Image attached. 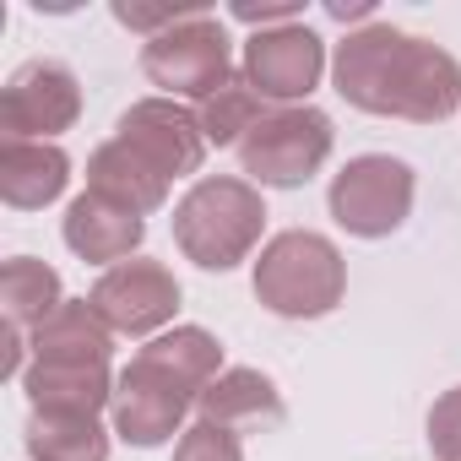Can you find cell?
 Wrapping results in <instances>:
<instances>
[{
    "mask_svg": "<svg viewBox=\"0 0 461 461\" xmlns=\"http://www.w3.org/2000/svg\"><path fill=\"white\" fill-rule=\"evenodd\" d=\"M267 114H272L267 98H261L245 77L222 82L206 104H195V120H201V131H206V147H240Z\"/></svg>",
    "mask_w": 461,
    "mask_h": 461,
    "instance_id": "44dd1931",
    "label": "cell"
},
{
    "mask_svg": "<svg viewBox=\"0 0 461 461\" xmlns=\"http://www.w3.org/2000/svg\"><path fill=\"white\" fill-rule=\"evenodd\" d=\"M82 120V82L66 60H28L0 93V131L6 141H55Z\"/></svg>",
    "mask_w": 461,
    "mask_h": 461,
    "instance_id": "52a82bcc",
    "label": "cell"
},
{
    "mask_svg": "<svg viewBox=\"0 0 461 461\" xmlns=\"http://www.w3.org/2000/svg\"><path fill=\"white\" fill-rule=\"evenodd\" d=\"M87 190L125 206V212H136V217H147V212H158L168 201V179L147 158H136L125 141H104L87 158Z\"/></svg>",
    "mask_w": 461,
    "mask_h": 461,
    "instance_id": "2e32d148",
    "label": "cell"
},
{
    "mask_svg": "<svg viewBox=\"0 0 461 461\" xmlns=\"http://www.w3.org/2000/svg\"><path fill=\"white\" fill-rule=\"evenodd\" d=\"M337 93L380 120L439 125L461 109V60L391 23L353 28L331 55Z\"/></svg>",
    "mask_w": 461,
    "mask_h": 461,
    "instance_id": "6da1fadb",
    "label": "cell"
},
{
    "mask_svg": "<svg viewBox=\"0 0 461 461\" xmlns=\"http://www.w3.org/2000/svg\"><path fill=\"white\" fill-rule=\"evenodd\" d=\"M228 17L234 23H245V28H256V33H272V28H288V23H304V6H294V0H277V6H256V0H234L228 6Z\"/></svg>",
    "mask_w": 461,
    "mask_h": 461,
    "instance_id": "d4e9b609",
    "label": "cell"
},
{
    "mask_svg": "<svg viewBox=\"0 0 461 461\" xmlns=\"http://www.w3.org/2000/svg\"><path fill=\"white\" fill-rule=\"evenodd\" d=\"M195 12L201 6H141V0H114V23L131 28V33H141V39H158V33H168L174 23H185Z\"/></svg>",
    "mask_w": 461,
    "mask_h": 461,
    "instance_id": "cb8c5ba5",
    "label": "cell"
},
{
    "mask_svg": "<svg viewBox=\"0 0 461 461\" xmlns=\"http://www.w3.org/2000/svg\"><path fill=\"white\" fill-rule=\"evenodd\" d=\"M87 304L104 315V326H109L114 337H147V342H152V337H163V326H168L174 310H179V283H174V272H168L163 261L136 256V261L109 267V272L93 283Z\"/></svg>",
    "mask_w": 461,
    "mask_h": 461,
    "instance_id": "ba28073f",
    "label": "cell"
},
{
    "mask_svg": "<svg viewBox=\"0 0 461 461\" xmlns=\"http://www.w3.org/2000/svg\"><path fill=\"white\" fill-rule=\"evenodd\" d=\"M240 77L277 109L310 104V93L326 77V39L315 28H304V23H288V28H272V33H250Z\"/></svg>",
    "mask_w": 461,
    "mask_h": 461,
    "instance_id": "9c48e42d",
    "label": "cell"
},
{
    "mask_svg": "<svg viewBox=\"0 0 461 461\" xmlns=\"http://www.w3.org/2000/svg\"><path fill=\"white\" fill-rule=\"evenodd\" d=\"M141 358L158 364L163 375H174V380H179L185 391H195V396L222 375V342H217L212 331H201V326H174V331L152 337V342L141 348Z\"/></svg>",
    "mask_w": 461,
    "mask_h": 461,
    "instance_id": "d6986e66",
    "label": "cell"
},
{
    "mask_svg": "<svg viewBox=\"0 0 461 461\" xmlns=\"http://www.w3.org/2000/svg\"><path fill=\"white\" fill-rule=\"evenodd\" d=\"M412 195H418V174L402 158L364 152V158H348L342 174H331L326 206H331L337 228H348L353 240H385L407 222Z\"/></svg>",
    "mask_w": 461,
    "mask_h": 461,
    "instance_id": "8992f818",
    "label": "cell"
},
{
    "mask_svg": "<svg viewBox=\"0 0 461 461\" xmlns=\"http://www.w3.org/2000/svg\"><path fill=\"white\" fill-rule=\"evenodd\" d=\"M114 141H125L136 158H147L163 179H179V174H195L201 158H206V131L195 120L190 104H174V98H141L120 114L114 125Z\"/></svg>",
    "mask_w": 461,
    "mask_h": 461,
    "instance_id": "8fae6325",
    "label": "cell"
},
{
    "mask_svg": "<svg viewBox=\"0 0 461 461\" xmlns=\"http://www.w3.org/2000/svg\"><path fill=\"white\" fill-rule=\"evenodd\" d=\"M28 342H33V364L50 369H109L114 353V331L87 299H66L39 331H28Z\"/></svg>",
    "mask_w": 461,
    "mask_h": 461,
    "instance_id": "5bb4252c",
    "label": "cell"
},
{
    "mask_svg": "<svg viewBox=\"0 0 461 461\" xmlns=\"http://www.w3.org/2000/svg\"><path fill=\"white\" fill-rule=\"evenodd\" d=\"M331 147H337L331 114H321L315 104H288V109H272L234 152H240V168L256 185L299 190L304 179H315L326 168Z\"/></svg>",
    "mask_w": 461,
    "mask_h": 461,
    "instance_id": "5b68a950",
    "label": "cell"
},
{
    "mask_svg": "<svg viewBox=\"0 0 461 461\" xmlns=\"http://www.w3.org/2000/svg\"><path fill=\"white\" fill-rule=\"evenodd\" d=\"M28 456L33 461H109V429L104 418L28 412Z\"/></svg>",
    "mask_w": 461,
    "mask_h": 461,
    "instance_id": "ffe728a7",
    "label": "cell"
},
{
    "mask_svg": "<svg viewBox=\"0 0 461 461\" xmlns=\"http://www.w3.org/2000/svg\"><path fill=\"white\" fill-rule=\"evenodd\" d=\"M0 304H6V326H23V331H39L60 304V272L33 261V256H12L6 272H0Z\"/></svg>",
    "mask_w": 461,
    "mask_h": 461,
    "instance_id": "ac0fdd59",
    "label": "cell"
},
{
    "mask_svg": "<svg viewBox=\"0 0 461 461\" xmlns=\"http://www.w3.org/2000/svg\"><path fill=\"white\" fill-rule=\"evenodd\" d=\"M60 234L71 245V256H82L87 267H120V261H136L141 240H147V217L82 190L71 206H66V222H60Z\"/></svg>",
    "mask_w": 461,
    "mask_h": 461,
    "instance_id": "7c38bea8",
    "label": "cell"
},
{
    "mask_svg": "<svg viewBox=\"0 0 461 461\" xmlns=\"http://www.w3.org/2000/svg\"><path fill=\"white\" fill-rule=\"evenodd\" d=\"M195 418L217 423L228 434H250V429H272L288 418L283 391L272 385V375L261 369H222L201 396H195Z\"/></svg>",
    "mask_w": 461,
    "mask_h": 461,
    "instance_id": "4fadbf2b",
    "label": "cell"
},
{
    "mask_svg": "<svg viewBox=\"0 0 461 461\" xmlns=\"http://www.w3.org/2000/svg\"><path fill=\"white\" fill-rule=\"evenodd\" d=\"M326 17H331V23H342V28H348V23L369 28V23H375V6H369V0H358V6H342V0H331V6H326Z\"/></svg>",
    "mask_w": 461,
    "mask_h": 461,
    "instance_id": "484cf974",
    "label": "cell"
},
{
    "mask_svg": "<svg viewBox=\"0 0 461 461\" xmlns=\"http://www.w3.org/2000/svg\"><path fill=\"white\" fill-rule=\"evenodd\" d=\"M174 461H245V445H240V434H228V429L195 418V423L179 434Z\"/></svg>",
    "mask_w": 461,
    "mask_h": 461,
    "instance_id": "7402d4cb",
    "label": "cell"
},
{
    "mask_svg": "<svg viewBox=\"0 0 461 461\" xmlns=\"http://www.w3.org/2000/svg\"><path fill=\"white\" fill-rule=\"evenodd\" d=\"M429 450L434 461H461V385H450L429 407Z\"/></svg>",
    "mask_w": 461,
    "mask_h": 461,
    "instance_id": "603a6c76",
    "label": "cell"
},
{
    "mask_svg": "<svg viewBox=\"0 0 461 461\" xmlns=\"http://www.w3.org/2000/svg\"><path fill=\"white\" fill-rule=\"evenodd\" d=\"M23 391H28L33 412H55V418H104L114 407V375L109 369H50V364H28Z\"/></svg>",
    "mask_w": 461,
    "mask_h": 461,
    "instance_id": "e0dca14e",
    "label": "cell"
},
{
    "mask_svg": "<svg viewBox=\"0 0 461 461\" xmlns=\"http://www.w3.org/2000/svg\"><path fill=\"white\" fill-rule=\"evenodd\" d=\"M71 185V158L55 141H6L0 147V195L12 212H39Z\"/></svg>",
    "mask_w": 461,
    "mask_h": 461,
    "instance_id": "9a60e30c",
    "label": "cell"
},
{
    "mask_svg": "<svg viewBox=\"0 0 461 461\" xmlns=\"http://www.w3.org/2000/svg\"><path fill=\"white\" fill-rule=\"evenodd\" d=\"M141 71L174 104H206L222 82H234V39L201 6L195 17L174 23L168 33L141 44Z\"/></svg>",
    "mask_w": 461,
    "mask_h": 461,
    "instance_id": "277c9868",
    "label": "cell"
},
{
    "mask_svg": "<svg viewBox=\"0 0 461 461\" xmlns=\"http://www.w3.org/2000/svg\"><path fill=\"white\" fill-rule=\"evenodd\" d=\"M348 294V261L326 234L288 228L261 245L256 261V299L283 321H321Z\"/></svg>",
    "mask_w": 461,
    "mask_h": 461,
    "instance_id": "3957f363",
    "label": "cell"
},
{
    "mask_svg": "<svg viewBox=\"0 0 461 461\" xmlns=\"http://www.w3.org/2000/svg\"><path fill=\"white\" fill-rule=\"evenodd\" d=\"M267 228V201L250 179H195L174 206V245L201 272H234L250 261Z\"/></svg>",
    "mask_w": 461,
    "mask_h": 461,
    "instance_id": "7a4b0ae2",
    "label": "cell"
},
{
    "mask_svg": "<svg viewBox=\"0 0 461 461\" xmlns=\"http://www.w3.org/2000/svg\"><path fill=\"white\" fill-rule=\"evenodd\" d=\"M195 407V391H185L174 375H163L158 364H147L141 353L114 375V434L136 450H152L174 434H185V412Z\"/></svg>",
    "mask_w": 461,
    "mask_h": 461,
    "instance_id": "30bf717a",
    "label": "cell"
}]
</instances>
